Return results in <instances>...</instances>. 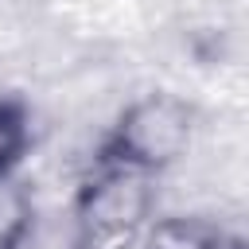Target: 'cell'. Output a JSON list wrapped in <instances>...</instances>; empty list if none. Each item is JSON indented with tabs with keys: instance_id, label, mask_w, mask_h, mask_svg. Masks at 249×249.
<instances>
[{
	"instance_id": "6da1fadb",
	"label": "cell",
	"mask_w": 249,
	"mask_h": 249,
	"mask_svg": "<svg viewBox=\"0 0 249 249\" xmlns=\"http://www.w3.org/2000/svg\"><path fill=\"white\" fill-rule=\"evenodd\" d=\"M156 206V175L89 160L74 191V249H140Z\"/></svg>"
},
{
	"instance_id": "7a4b0ae2",
	"label": "cell",
	"mask_w": 249,
	"mask_h": 249,
	"mask_svg": "<svg viewBox=\"0 0 249 249\" xmlns=\"http://www.w3.org/2000/svg\"><path fill=\"white\" fill-rule=\"evenodd\" d=\"M191 132H195V113L183 97L144 93L117 113V121L93 144L89 160L132 167L144 175H160L187 152Z\"/></svg>"
},
{
	"instance_id": "3957f363",
	"label": "cell",
	"mask_w": 249,
	"mask_h": 249,
	"mask_svg": "<svg viewBox=\"0 0 249 249\" xmlns=\"http://www.w3.org/2000/svg\"><path fill=\"white\" fill-rule=\"evenodd\" d=\"M140 249H249L245 237L222 222L198 218V214H171V218H152Z\"/></svg>"
},
{
	"instance_id": "277c9868",
	"label": "cell",
	"mask_w": 249,
	"mask_h": 249,
	"mask_svg": "<svg viewBox=\"0 0 249 249\" xmlns=\"http://www.w3.org/2000/svg\"><path fill=\"white\" fill-rule=\"evenodd\" d=\"M31 152V109L19 97H0V175H12Z\"/></svg>"
},
{
	"instance_id": "5b68a950",
	"label": "cell",
	"mask_w": 249,
	"mask_h": 249,
	"mask_svg": "<svg viewBox=\"0 0 249 249\" xmlns=\"http://www.w3.org/2000/svg\"><path fill=\"white\" fill-rule=\"evenodd\" d=\"M31 226H35L31 195L12 175H0V249H19Z\"/></svg>"
}]
</instances>
